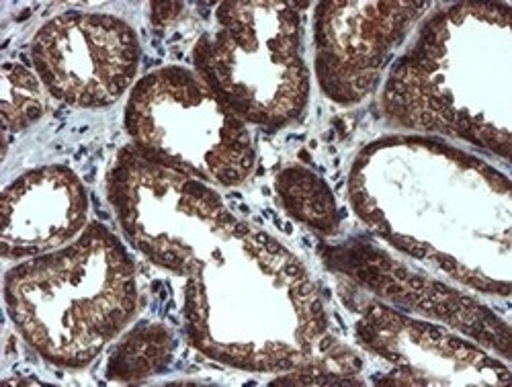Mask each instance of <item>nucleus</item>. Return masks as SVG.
Listing matches in <instances>:
<instances>
[{
    "label": "nucleus",
    "instance_id": "f257e3e1",
    "mask_svg": "<svg viewBox=\"0 0 512 387\" xmlns=\"http://www.w3.org/2000/svg\"><path fill=\"white\" fill-rule=\"evenodd\" d=\"M132 27L109 15L66 13L39 29L35 68L48 89L80 107H103L132 84L138 70Z\"/></svg>",
    "mask_w": 512,
    "mask_h": 387
},
{
    "label": "nucleus",
    "instance_id": "f03ea898",
    "mask_svg": "<svg viewBox=\"0 0 512 387\" xmlns=\"http://www.w3.org/2000/svg\"><path fill=\"white\" fill-rule=\"evenodd\" d=\"M44 113L39 84L31 72L21 66L5 64V101L3 115L7 129H21Z\"/></svg>",
    "mask_w": 512,
    "mask_h": 387
}]
</instances>
